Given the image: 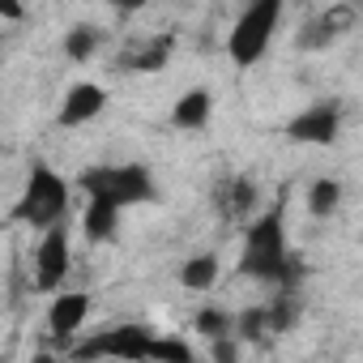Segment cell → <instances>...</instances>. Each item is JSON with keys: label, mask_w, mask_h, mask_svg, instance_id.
Here are the masks:
<instances>
[{"label": "cell", "mask_w": 363, "mask_h": 363, "mask_svg": "<svg viewBox=\"0 0 363 363\" xmlns=\"http://www.w3.org/2000/svg\"><path fill=\"white\" fill-rule=\"evenodd\" d=\"M240 274L257 278V282H269L278 291H295L299 286V274L303 265L291 257L286 248V218H282V206L257 214L244 231V252H240Z\"/></svg>", "instance_id": "6da1fadb"}, {"label": "cell", "mask_w": 363, "mask_h": 363, "mask_svg": "<svg viewBox=\"0 0 363 363\" xmlns=\"http://www.w3.org/2000/svg\"><path fill=\"white\" fill-rule=\"evenodd\" d=\"M154 337L145 325H116V329H103L94 333L90 342H77L69 350L73 363H94V359H120V363H150V350H154Z\"/></svg>", "instance_id": "5b68a950"}, {"label": "cell", "mask_w": 363, "mask_h": 363, "mask_svg": "<svg viewBox=\"0 0 363 363\" xmlns=\"http://www.w3.org/2000/svg\"><path fill=\"white\" fill-rule=\"evenodd\" d=\"M210 359H214V363H240V337L231 333V337L210 342Z\"/></svg>", "instance_id": "603a6c76"}, {"label": "cell", "mask_w": 363, "mask_h": 363, "mask_svg": "<svg viewBox=\"0 0 363 363\" xmlns=\"http://www.w3.org/2000/svg\"><path fill=\"white\" fill-rule=\"evenodd\" d=\"M193 329H197L206 342H218V337H231V333H235V316H231L227 308H201L197 320H193Z\"/></svg>", "instance_id": "e0dca14e"}, {"label": "cell", "mask_w": 363, "mask_h": 363, "mask_svg": "<svg viewBox=\"0 0 363 363\" xmlns=\"http://www.w3.org/2000/svg\"><path fill=\"white\" fill-rule=\"evenodd\" d=\"M77 189L86 197H103V201H116L120 210L124 206H145L154 201V179H150V167L141 162H124V167H86Z\"/></svg>", "instance_id": "3957f363"}, {"label": "cell", "mask_w": 363, "mask_h": 363, "mask_svg": "<svg viewBox=\"0 0 363 363\" xmlns=\"http://www.w3.org/2000/svg\"><path fill=\"white\" fill-rule=\"evenodd\" d=\"M99 43H103V30H99V26H86V22H82V26H73V30L65 35V56L82 65V60H90V56L99 52Z\"/></svg>", "instance_id": "2e32d148"}, {"label": "cell", "mask_w": 363, "mask_h": 363, "mask_svg": "<svg viewBox=\"0 0 363 363\" xmlns=\"http://www.w3.org/2000/svg\"><path fill=\"white\" fill-rule=\"evenodd\" d=\"M235 333L240 342H265L269 337V320H265V308H248L235 316Z\"/></svg>", "instance_id": "ffe728a7"}, {"label": "cell", "mask_w": 363, "mask_h": 363, "mask_svg": "<svg viewBox=\"0 0 363 363\" xmlns=\"http://www.w3.org/2000/svg\"><path fill=\"white\" fill-rule=\"evenodd\" d=\"M30 363H60V354L43 346V350H35V354H30Z\"/></svg>", "instance_id": "cb8c5ba5"}, {"label": "cell", "mask_w": 363, "mask_h": 363, "mask_svg": "<svg viewBox=\"0 0 363 363\" xmlns=\"http://www.w3.org/2000/svg\"><path fill=\"white\" fill-rule=\"evenodd\" d=\"M103 107H107V90H103L99 82H77V86L65 90L60 111H56V124H60V128H82V124H90L94 116H103Z\"/></svg>", "instance_id": "9c48e42d"}, {"label": "cell", "mask_w": 363, "mask_h": 363, "mask_svg": "<svg viewBox=\"0 0 363 363\" xmlns=\"http://www.w3.org/2000/svg\"><path fill=\"white\" fill-rule=\"evenodd\" d=\"M218 282V257L214 252H201V257H189L184 265H179V286L184 291H210Z\"/></svg>", "instance_id": "4fadbf2b"}, {"label": "cell", "mask_w": 363, "mask_h": 363, "mask_svg": "<svg viewBox=\"0 0 363 363\" xmlns=\"http://www.w3.org/2000/svg\"><path fill=\"white\" fill-rule=\"evenodd\" d=\"M337 133H342V107L337 103H312L286 124V137L299 145H333Z\"/></svg>", "instance_id": "52a82bcc"}, {"label": "cell", "mask_w": 363, "mask_h": 363, "mask_svg": "<svg viewBox=\"0 0 363 363\" xmlns=\"http://www.w3.org/2000/svg\"><path fill=\"white\" fill-rule=\"evenodd\" d=\"M150 363H193V346L184 337H154V350H150Z\"/></svg>", "instance_id": "d6986e66"}, {"label": "cell", "mask_w": 363, "mask_h": 363, "mask_svg": "<svg viewBox=\"0 0 363 363\" xmlns=\"http://www.w3.org/2000/svg\"><path fill=\"white\" fill-rule=\"evenodd\" d=\"M223 206H227V214H231V218H248V214L257 210V184H252L248 175H235L231 184H227Z\"/></svg>", "instance_id": "9a60e30c"}, {"label": "cell", "mask_w": 363, "mask_h": 363, "mask_svg": "<svg viewBox=\"0 0 363 363\" xmlns=\"http://www.w3.org/2000/svg\"><path fill=\"white\" fill-rule=\"evenodd\" d=\"M278 22H282V0H257V5H248L235 18L231 35H227V56L240 69H252L269 52V39H274Z\"/></svg>", "instance_id": "277c9868"}, {"label": "cell", "mask_w": 363, "mask_h": 363, "mask_svg": "<svg viewBox=\"0 0 363 363\" xmlns=\"http://www.w3.org/2000/svg\"><path fill=\"white\" fill-rule=\"evenodd\" d=\"M295 43H299L303 52H320V48H329V43H333V35L325 30V22H320V18H312V22L299 30V39H295Z\"/></svg>", "instance_id": "44dd1931"}, {"label": "cell", "mask_w": 363, "mask_h": 363, "mask_svg": "<svg viewBox=\"0 0 363 363\" xmlns=\"http://www.w3.org/2000/svg\"><path fill=\"white\" fill-rule=\"evenodd\" d=\"M171 52H175V35H158V39H150V43L128 48V52L120 56V69H128V73H158Z\"/></svg>", "instance_id": "8fae6325"}, {"label": "cell", "mask_w": 363, "mask_h": 363, "mask_svg": "<svg viewBox=\"0 0 363 363\" xmlns=\"http://www.w3.org/2000/svg\"><path fill=\"white\" fill-rule=\"evenodd\" d=\"M86 316H90V295L86 291H60L52 299V308H48V333H52V342H60V346L73 350V337L82 333Z\"/></svg>", "instance_id": "ba28073f"}, {"label": "cell", "mask_w": 363, "mask_h": 363, "mask_svg": "<svg viewBox=\"0 0 363 363\" xmlns=\"http://www.w3.org/2000/svg\"><path fill=\"white\" fill-rule=\"evenodd\" d=\"M337 206H342V184H337V179H329V175L312 179V189H308V214L312 218H329Z\"/></svg>", "instance_id": "5bb4252c"}, {"label": "cell", "mask_w": 363, "mask_h": 363, "mask_svg": "<svg viewBox=\"0 0 363 363\" xmlns=\"http://www.w3.org/2000/svg\"><path fill=\"white\" fill-rule=\"evenodd\" d=\"M210 116H214V94H210L206 86L184 90V94L175 99V107H171V124H175V128H184V133L206 128V124H210Z\"/></svg>", "instance_id": "30bf717a"}, {"label": "cell", "mask_w": 363, "mask_h": 363, "mask_svg": "<svg viewBox=\"0 0 363 363\" xmlns=\"http://www.w3.org/2000/svg\"><path fill=\"white\" fill-rule=\"evenodd\" d=\"M65 214H69V184L43 158H35L30 175H26V189L13 206V223H26V227L48 235V231L65 227Z\"/></svg>", "instance_id": "7a4b0ae2"}, {"label": "cell", "mask_w": 363, "mask_h": 363, "mask_svg": "<svg viewBox=\"0 0 363 363\" xmlns=\"http://www.w3.org/2000/svg\"><path fill=\"white\" fill-rule=\"evenodd\" d=\"M116 223H120V206L116 201H103V197H90L86 201V214H82V231L90 244H103L116 235Z\"/></svg>", "instance_id": "7c38bea8"}, {"label": "cell", "mask_w": 363, "mask_h": 363, "mask_svg": "<svg viewBox=\"0 0 363 363\" xmlns=\"http://www.w3.org/2000/svg\"><path fill=\"white\" fill-rule=\"evenodd\" d=\"M265 320H269V333H286V329L299 320L295 291H278V299H274V303H265Z\"/></svg>", "instance_id": "ac0fdd59"}, {"label": "cell", "mask_w": 363, "mask_h": 363, "mask_svg": "<svg viewBox=\"0 0 363 363\" xmlns=\"http://www.w3.org/2000/svg\"><path fill=\"white\" fill-rule=\"evenodd\" d=\"M69 269H73V252H69V231L65 227H56V231H48L39 244H35V291H43V295H60V286L69 282Z\"/></svg>", "instance_id": "8992f818"}, {"label": "cell", "mask_w": 363, "mask_h": 363, "mask_svg": "<svg viewBox=\"0 0 363 363\" xmlns=\"http://www.w3.org/2000/svg\"><path fill=\"white\" fill-rule=\"evenodd\" d=\"M320 22H325V30L337 39L342 30H350V22H354V9H350V5H333V9H325V13H320Z\"/></svg>", "instance_id": "7402d4cb"}]
</instances>
